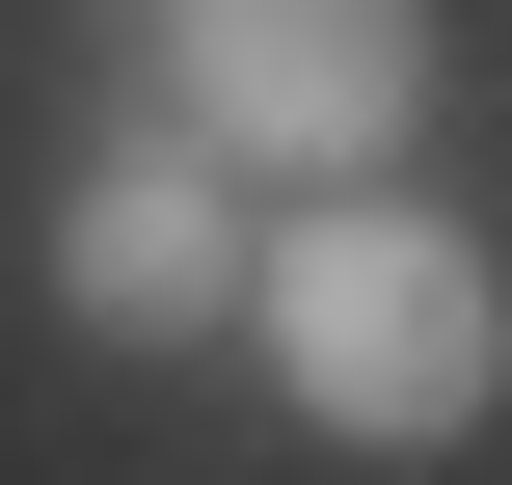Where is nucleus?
<instances>
[{"instance_id":"nucleus-1","label":"nucleus","mask_w":512,"mask_h":485,"mask_svg":"<svg viewBox=\"0 0 512 485\" xmlns=\"http://www.w3.org/2000/svg\"><path fill=\"white\" fill-rule=\"evenodd\" d=\"M243 324H270V378H297V432H351V459H432V432L512 405V270L432 216V189L270 216V243H243Z\"/></svg>"},{"instance_id":"nucleus-3","label":"nucleus","mask_w":512,"mask_h":485,"mask_svg":"<svg viewBox=\"0 0 512 485\" xmlns=\"http://www.w3.org/2000/svg\"><path fill=\"white\" fill-rule=\"evenodd\" d=\"M54 297H81V324H108V351H189V324H216V297H243V162H216V135H162V108H135V135H108V162H81V189H54Z\"/></svg>"},{"instance_id":"nucleus-2","label":"nucleus","mask_w":512,"mask_h":485,"mask_svg":"<svg viewBox=\"0 0 512 485\" xmlns=\"http://www.w3.org/2000/svg\"><path fill=\"white\" fill-rule=\"evenodd\" d=\"M432 108V0H162V135L378 189V135Z\"/></svg>"}]
</instances>
